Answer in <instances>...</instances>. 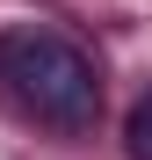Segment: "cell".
Instances as JSON below:
<instances>
[{"label":"cell","mask_w":152,"mask_h":160,"mask_svg":"<svg viewBox=\"0 0 152 160\" xmlns=\"http://www.w3.org/2000/svg\"><path fill=\"white\" fill-rule=\"evenodd\" d=\"M0 80H7V95H15L36 124H51V131H87L94 109H101V73H94V58H87L72 37L36 29V22L0 37Z\"/></svg>","instance_id":"1"},{"label":"cell","mask_w":152,"mask_h":160,"mask_svg":"<svg viewBox=\"0 0 152 160\" xmlns=\"http://www.w3.org/2000/svg\"><path fill=\"white\" fill-rule=\"evenodd\" d=\"M123 153H131V160H152V88L131 102V117H123Z\"/></svg>","instance_id":"2"}]
</instances>
